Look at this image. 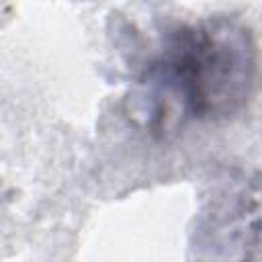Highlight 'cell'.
<instances>
[{
    "instance_id": "6da1fadb",
    "label": "cell",
    "mask_w": 262,
    "mask_h": 262,
    "mask_svg": "<svg viewBox=\"0 0 262 262\" xmlns=\"http://www.w3.org/2000/svg\"><path fill=\"white\" fill-rule=\"evenodd\" d=\"M258 49L252 31L215 16L168 29L141 66L131 94L133 119L164 135L192 121H223L252 98Z\"/></svg>"
},
{
    "instance_id": "7a4b0ae2",
    "label": "cell",
    "mask_w": 262,
    "mask_h": 262,
    "mask_svg": "<svg viewBox=\"0 0 262 262\" xmlns=\"http://www.w3.org/2000/svg\"><path fill=\"white\" fill-rule=\"evenodd\" d=\"M258 178L223 184L194 229L196 262H258Z\"/></svg>"
}]
</instances>
